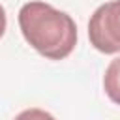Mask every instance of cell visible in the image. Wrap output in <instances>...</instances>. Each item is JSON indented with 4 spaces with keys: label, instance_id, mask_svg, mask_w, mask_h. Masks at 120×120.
<instances>
[{
    "label": "cell",
    "instance_id": "obj_1",
    "mask_svg": "<svg viewBox=\"0 0 120 120\" xmlns=\"http://www.w3.org/2000/svg\"><path fill=\"white\" fill-rule=\"evenodd\" d=\"M19 26L24 39L45 58L62 60L77 45V26L71 15L47 2H26L19 11Z\"/></svg>",
    "mask_w": 120,
    "mask_h": 120
},
{
    "label": "cell",
    "instance_id": "obj_3",
    "mask_svg": "<svg viewBox=\"0 0 120 120\" xmlns=\"http://www.w3.org/2000/svg\"><path fill=\"white\" fill-rule=\"evenodd\" d=\"M103 88L111 101L120 105V56L111 60L103 75Z\"/></svg>",
    "mask_w": 120,
    "mask_h": 120
},
{
    "label": "cell",
    "instance_id": "obj_5",
    "mask_svg": "<svg viewBox=\"0 0 120 120\" xmlns=\"http://www.w3.org/2000/svg\"><path fill=\"white\" fill-rule=\"evenodd\" d=\"M6 24H8V19H6V9H4V6L0 4V38L4 36V32H6Z\"/></svg>",
    "mask_w": 120,
    "mask_h": 120
},
{
    "label": "cell",
    "instance_id": "obj_2",
    "mask_svg": "<svg viewBox=\"0 0 120 120\" xmlns=\"http://www.w3.org/2000/svg\"><path fill=\"white\" fill-rule=\"evenodd\" d=\"M88 38L103 54L120 52V0L101 4L90 17Z\"/></svg>",
    "mask_w": 120,
    "mask_h": 120
},
{
    "label": "cell",
    "instance_id": "obj_4",
    "mask_svg": "<svg viewBox=\"0 0 120 120\" xmlns=\"http://www.w3.org/2000/svg\"><path fill=\"white\" fill-rule=\"evenodd\" d=\"M15 120H56L51 112L43 109H26L15 116Z\"/></svg>",
    "mask_w": 120,
    "mask_h": 120
}]
</instances>
